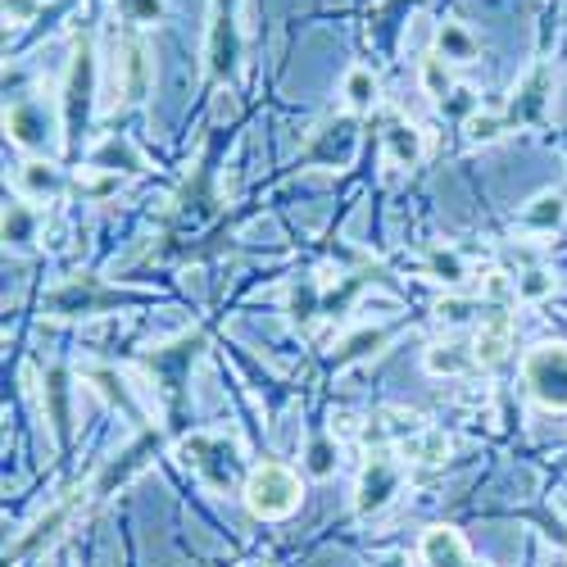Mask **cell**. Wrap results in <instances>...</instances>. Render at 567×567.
<instances>
[{"instance_id":"16","label":"cell","mask_w":567,"mask_h":567,"mask_svg":"<svg viewBox=\"0 0 567 567\" xmlns=\"http://www.w3.org/2000/svg\"><path fill=\"white\" fill-rule=\"evenodd\" d=\"M563 218H567L563 191H545V196H536L522 209V227H531V232H554V227H563Z\"/></svg>"},{"instance_id":"33","label":"cell","mask_w":567,"mask_h":567,"mask_svg":"<svg viewBox=\"0 0 567 567\" xmlns=\"http://www.w3.org/2000/svg\"><path fill=\"white\" fill-rule=\"evenodd\" d=\"M549 291H554V277H549V273H527V277H518V295H522V300H545Z\"/></svg>"},{"instance_id":"8","label":"cell","mask_w":567,"mask_h":567,"mask_svg":"<svg viewBox=\"0 0 567 567\" xmlns=\"http://www.w3.org/2000/svg\"><path fill=\"white\" fill-rule=\"evenodd\" d=\"M200 345H205V336H182V341L177 345H168V350H155L150 354V368L159 372V377H164V391L173 395L177 400V391H182V377H186V363L196 359V350Z\"/></svg>"},{"instance_id":"30","label":"cell","mask_w":567,"mask_h":567,"mask_svg":"<svg viewBox=\"0 0 567 567\" xmlns=\"http://www.w3.org/2000/svg\"><path fill=\"white\" fill-rule=\"evenodd\" d=\"M309 472H313V477H332V472H336V445L327 436L309 440Z\"/></svg>"},{"instance_id":"36","label":"cell","mask_w":567,"mask_h":567,"mask_svg":"<svg viewBox=\"0 0 567 567\" xmlns=\"http://www.w3.org/2000/svg\"><path fill=\"white\" fill-rule=\"evenodd\" d=\"M5 14H10L14 23L28 19V14H32V0H5Z\"/></svg>"},{"instance_id":"4","label":"cell","mask_w":567,"mask_h":567,"mask_svg":"<svg viewBox=\"0 0 567 567\" xmlns=\"http://www.w3.org/2000/svg\"><path fill=\"white\" fill-rule=\"evenodd\" d=\"M400 486H404V472H400V463L395 459H368V468H363V477H359V495H354V509L363 513V518H372V513H382L386 504H391L395 495H400Z\"/></svg>"},{"instance_id":"13","label":"cell","mask_w":567,"mask_h":567,"mask_svg":"<svg viewBox=\"0 0 567 567\" xmlns=\"http://www.w3.org/2000/svg\"><path fill=\"white\" fill-rule=\"evenodd\" d=\"M382 146H386V155H391L395 168H413L422 159V137H418V128L404 123V118H386Z\"/></svg>"},{"instance_id":"31","label":"cell","mask_w":567,"mask_h":567,"mask_svg":"<svg viewBox=\"0 0 567 567\" xmlns=\"http://www.w3.org/2000/svg\"><path fill=\"white\" fill-rule=\"evenodd\" d=\"M377 345H386V332H359L345 341V350L336 354V363H354V359H368Z\"/></svg>"},{"instance_id":"29","label":"cell","mask_w":567,"mask_h":567,"mask_svg":"<svg viewBox=\"0 0 567 567\" xmlns=\"http://www.w3.org/2000/svg\"><path fill=\"white\" fill-rule=\"evenodd\" d=\"M164 0H118V14L128 23H159L164 19Z\"/></svg>"},{"instance_id":"7","label":"cell","mask_w":567,"mask_h":567,"mask_svg":"<svg viewBox=\"0 0 567 567\" xmlns=\"http://www.w3.org/2000/svg\"><path fill=\"white\" fill-rule=\"evenodd\" d=\"M549 87H554V73L549 69H536L527 82H522V91H513V105H509V114H504V123H536L540 114H545V105H549Z\"/></svg>"},{"instance_id":"2","label":"cell","mask_w":567,"mask_h":567,"mask_svg":"<svg viewBox=\"0 0 567 567\" xmlns=\"http://www.w3.org/2000/svg\"><path fill=\"white\" fill-rule=\"evenodd\" d=\"M241 495L255 518H264V522L291 518V513L300 509V477H295L291 468H282V463H264V468L250 472Z\"/></svg>"},{"instance_id":"1","label":"cell","mask_w":567,"mask_h":567,"mask_svg":"<svg viewBox=\"0 0 567 567\" xmlns=\"http://www.w3.org/2000/svg\"><path fill=\"white\" fill-rule=\"evenodd\" d=\"M177 459H182L186 472H196L209 490L218 495H232V490H245L250 472H245L241 445L232 436H218V431H191V436L177 445Z\"/></svg>"},{"instance_id":"3","label":"cell","mask_w":567,"mask_h":567,"mask_svg":"<svg viewBox=\"0 0 567 567\" xmlns=\"http://www.w3.org/2000/svg\"><path fill=\"white\" fill-rule=\"evenodd\" d=\"M522 382L545 409H567V350L563 345H540L522 363Z\"/></svg>"},{"instance_id":"19","label":"cell","mask_w":567,"mask_h":567,"mask_svg":"<svg viewBox=\"0 0 567 567\" xmlns=\"http://www.w3.org/2000/svg\"><path fill=\"white\" fill-rule=\"evenodd\" d=\"M400 450H404V459H413V463H427V468H436V463H445V459H450V440L440 436V431H427V427H422L418 436H409V440H404Z\"/></svg>"},{"instance_id":"10","label":"cell","mask_w":567,"mask_h":567,"mask_svg":"<svg viewBox=\"0 0 567 567\" xmlns=\"http://www.w3.org/2000/svg\"><path fill=\"white\" fill-rule=\"evenodd\" d=\"M422 563L427 567H468V545L454 527H431L422 536Z\"/></svg>"},{"instance_id":"17","label":"cell","mask_w":567,"mask_h":567,"mask_svg":"<svg viewBox=\"0 0 567 567\" xmlns=\"http://www.w3.org/2000/svg\"><path fill=\"white\" fill-rule=\"evenodd\" d=\"M91 168H100V173H141V155H137V146L132 141H123V137H109L105 146L91 155Z\"/></svg>"},{"instance_id":"6","label":"cell","mask_w":567,"mask_h":567,"mask_svg":"<svg viewBox=\"0 0 567 567\" xmlns=\"http://www.w3.org/2000/svg\"><path fill=\"white\" fill-rule=\"evenodd\" d=\"M354 141H359V128H354V118H332L309 146V159L313 164H332V168H345L354 159Z\"/></svg>"},{"instance_id":"27","label":"cell","mask_w":567,"mask_h":567,"mask_svg":"<svg viewBox=\"0 0 567 567\" xmlns=\"http://www.w3.org/2000/svg\"><path fill=\"white\" fill-rule=\"evenodd\" d=\"M427 268H431L436 282H463V277H468V268H463V259L454 255V250H431Z\"/></svg>"},{"instance_id":"9","label":"cell","mask_w":567,"mask_h":567,"mask_svg":"<svg viewBox=\"0 0 567 567\" xmlns=\"http://www.w3.org/2000/svg\"><path fill=\"white\" fill-rule=\"evenodd\" d=\"M5 128H10V137L19 141L23 150H41L50 141V118H46V109H41L37 100L14 105L10 114H5Z\"/></svg>"},{"instance_id":"14","label":"cell","mask_w":567,"mask_h":567,"mask_svg":"<svg viewBox=\"0 0 567 567\" xmlns=\"http://www.w3.org/2000/svg\"><path fill=\"white\" fill-rule=\"evenodd\" d=\"M19 191L28 200H55L59 191H64V177H59L55 164H41V159H32V164L19 168Z\"/></svg>"},{"instance_id":"12","label":"cell","mask_w":567,"mask_h":567,"mask_svg":"<svg viewBox=\"0 0 567 567\" xmlns=\"http://www.w3.org/2000/svg\"><path fill=\"white\" fill-rule=\"evenodd\" d=\"M146 96H150V55L141 41H128L123 46V100L141 105Z\"/></svg>"},{"instance_id":"24","label":"cell","mask_w":567,"mask_h":567,"mask_svg":"<svg viewBox=\"0 0 567 567\" xmlns=\"http://www.w3.org/2000/svg\"><path fill=\"white\" fill-rule=\"evenodd\" d=\"M345 105L350 109H372L377 105V78L368 69H350L345 73Z\"/></svg>"},{"instance_id":"18","label":"cell","mask_w":567,"mask_h":567,"mask_svg":"<svg viewBox=\"0 0 567 567\" xmlns=\"http://www.w3.org/2000/svg\"><path fill=\"white\" fill-rule=\"evenodd\" d=\"M477 368V354H468L463 345H431L427 350V372L436 377H468Z\"/></svg>"},{"instance_id":"34","label":"cell","mask_w":567,"mask_h":567,"mask_svg":"<svg viewBox=\"0 0 567 567\" xmlns=\"http://www.w3.org/2000/svg\"><path fill=\"white\" fill-rule=\"evenodd\" d=\"M440 318L445 323H468V313H472V304H463V300H450V304H440Z\"/></svg>"},{"instance_id":"5","label":"cell","mask_w":567,"mask_h":567,"mask_svg":"<svg viewBox=\"0 0 567 567\" xmlns=\"http://www.w3.org/2000/svg\"><path fill=\"white\" fill-rule=\"evenodd\" d=\"M205 59H209V78H214V82L236 78V64H241V32H236V19H232V14L214 10Z\"/></svg>"},{"instance_id":"11","label":"cell","mask_w":567,"mask_h":567,"mask_svg":"<svg viewBox=\"0 0 567 567\" xmlns=\"http://www.w3.org/2000/svg\"><path fill=\"white\" fill-rule=\"evenodd\" d=\"M105 300L109 295L100 291V286L73 282V286H59V291L50 295V313H55V318H78V313H96Z\"/></svg>"},{"instance_id":"35","label":"cell","mask_w":567,"mask_h":567,"mask_svg":"<svg viewBox=\"0 0 567 567\" xmlns=\"http://www.w3.org/2000/svg\"><path fill=\"white\" fill-rule=\"evenodd\" d=\"M445 109H454V114H472V109H477V100H472V91H454V96L445 100Z\"/></svg>"},{"instance_id":"37","label":"cell","mask_w":567,"mask_h":567,"mask_svg":"<svg viewBox=\"0 0 567 567\" xmlns=\"http://www.w3.org/2000/svg\"><path fill=\"white\" fill-rule=\"evenodd\" d=\"M386 567H404V563H395V558H391V563H386Z\"/></svg>"},{"instance_id":"22","label":"cell","mask_w":567,"mask_h":567,"mask_svg":"<svg viewBox=\"0 0 567 567\" xmlns=\"http://www.w3.org/2000/svg\"><path fill=\"white\" fill-rule=\"evenodd\" d=\"M436 55L440 59H454V64H468V59L477 55V41L468 37V28H459V23H445V28L436 32Z\"/></svg>"},{"instance_id":"23","label":"cell","mask_w":567,"mask_h":567,"mask_svg":"<svg viewBox=\"0 0 567 567\" xmlns=\"http://www.w3.org/2000/svg\"><path fill=\"white\" fill-rule=\"evenodd\" d=\"M150 450H155V436H146V440H141V445H137V450H128V454H123V463H114V468H109L105 477H100L96 495H109V490H114L118 481H128L132 472H137L141 463H146V454H150Z\"/></svg>"},{"instance_id":"21","label":"cell","mask_w":567,"mask_h":567,"mask_svg":"<svg viewBox=\"0 0 567 567\" xmlns=\"http://www.w3.org/2000/svg\"><path fill=\"white\" fill-rule=\"evenodd\" d=\"M46 400H50V422H55V436H69V386H64V368L46 372Z\"/></svg>"},{"instance_id":"15","label":"cell","mask_w":567,"mask_h":567,"mask_svg":"<svg viewBox=\"0 0 567 567\" xmlns=\"http://www.w3.org/2000/svg\"><path fill=\"white\" fill-rule=\"evenodd\" d=\"M477 363L481 368H495V363H504V354H509V318L504 313H495V318H486L477 332Z\"/></svg>"},{"instance_id":"32","label":"cell","mask_w":567,"mask_h":567,"mask_svg":"<svg viewBox=\"0 0 567 567\" xmlns=\"http://www.w3.org/2000/svg\"><path fill=\"white\" fill-rule=\"evenodd\" d=\"M504 132H509L504 114H472V118H468V137H472V141H499Z\"/></svg>"},{"instance_id":"28","label":"cell","mask_w":567,"mask_h":567,"mask_svg":"<svg viewBox=\"0 0 567 567\" xmlns=\"http://www.w3.org/2000/svg\"><path fill=\"white\" fill-rule=\"evenodd\" d=\"M64 518H69V504H59V509H50L46 518H41L37 527H32V536L14 545V554H28V549H37L41 540H50V536H55V527H59V522H64Z\"/></svg>"},{"instance_id":"25","label":"cell","mask_w":567,"mask_h":567,"mask_svg":"<svg viewBox=\"0 0 567 567\" xmlns=\"http://www.w3.org/2000/svg\"><path fill=\"white\" fill-rule=\"evenodd\" d=\"M5 241L10 245H32L37 241V218L28 205H10L5 209Z\"/></svg>"},{"instance_id":"26","label":"cell","mask_w":567,"mask_h":567,"mask_svg":"<svg viewBox=\"0 0 567 567\" xmlns=\"http://www.w3.org/2000/svg\"><path fill=\"white\" fill-rule=\"evenodd\" d=\"M422 87H427V96L440 100V105L454 96L450 73H445V59H440V55H427V59H422Z\"/></svg>"},{"instance_id":"20","label":"cell","mask_w":567,"mask_h":567,"mask_svg":"<svg viewBox=\"0 0 567 567\" xmlns=\"http://www.w3.org/2000/svg\"><path fill=\"white\" fill-rule=\"evenodd\" d=\"M318 304H323V291H318V282H300L286 291V313H291L295 327H309L313 318H318Z\"/></svg>"}]
</instances>
